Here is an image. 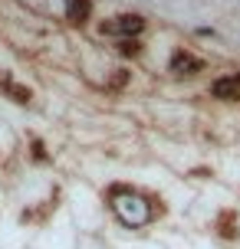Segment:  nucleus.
Instances as JSON below:
<instances>
[{
	"mask_svg": "<svg viewBox=\"0 0 240 249\" xmlns=\"http://www.w3.org/2000/svg\"><path fill=\"white\" fill-rule=\"evenodd\" d=\"M105 203H109L112 216L125 230H145V226H152L164 213L161 200L139 190V187H132V184H112L105 190Z\"/></svg>",
	"mask_w": 240,
	"mask_h": 249,
	"instance_id": "nucleus-1",
	"label": "nucleus"
},
{
	"mask_svg": "<svg viewBox=\"0 0 240 249\" xmlns=\"http://www.w3.org/2000/svg\"><path fill=\"white\" fill-rule=\"evenodd\" d=\"M141 30H145V17H139V13H119V17L102 20L99 26L102 36H119V39H135Z\"/></svg>",
	"mask_w": 240,
	"mask_h": 249,
	"instance_id": "nucleus-2",
	"label": "nucleus"
},
{
	"mask_svg": "<svg viewBox=\"0 0 240 249\" xmlns=\"http://www.w3.org/2000/svg\"><path fill=\"white\" fill-rule=\"evenodd\" d=\"M204 69V59H198L194 53L188 50H178L171 53V62H168V72L178 75V79H191V75H198Z\"/></svg>",
	"mask_w": 240,
	"mask_h": 249,
	"instance_id": "nucleus-3",
	"label": "nucleus"
},
{
	"mask_svg": "<svg viewBox=\"0 0 240 249\" xmlns=\"http://www.w3.org/2000/svg\"><path fill=\"white\" fill-rule=\"evenodd\" d=\"M211 95L220 102H237L240 99V72L217 75L214 82H211Z\"/></svg>",
	"mask_w": 240,
	"mask_h": 249,
	"instance_id": "nucleus-4",
	"label": "nucleus"
},
{
	"mask_svg": "<svg viewBox=\"0 0 240 249\" xmlns=\"http://www.w3.org/2000/svg\"><path fill=\"white\" fill-rule=\"evenodd\" d=\"M240 220H237V210L234 207H227V210H220L217 213V220H214V230H217V236L220 239H227V243H234V239L240 236Z\"/></svg>",
	"mask_w": 240,
	"mask_h": 249,
	"instance_id": "nucleus-5",
	"label": "nucleus"
},
{
	"mask_svg": "<svg viewBox=\"0 0 240 249\" xmlns=\"http://www.w3.org/2000/svg\"><path fill=\"white\" fill-rule=\"evenodd\" d=\"M0 89L7 92V99H13L17 105H26V102L33 99V89L30 86H20V82H13L10 72H0Z\"/></svg>",
	"mask_w": 240,
	"mask_h": 249,
	"instance_id": "nucleus-6",
	"label": "nucleus"
},
{
	"mask_svg": "<svg viewBox=\"0 0 240 249\" xmlns=\"http://www.w3.org/2000/svg\"><path fill=\"white\" fill-rule=\"evenodd\" d=\"M92 17V0H66V20L73 26H86Z\"/></svg>",
	"mask_w": 240,
	"mask_h": 249,
	"instance_id": "nucleus-7",
	"label": "nucleus"
},
{
	"mask_svg": "<svg viewBox=\"0 0 240 249\" xmlns=\"http://www.w3.org/2000/svg\"><path fill=\"white\" fill-rule=\"evenodd\" d=\"M119 53H122V56H139L141 43L139 39H122V43H119Z\"/></svg>",
	"mask_w": 240,
	"mask_h": 249,
	"instance_id": "nucleus-8",
	"label": "nucleus"
},
{
	"mask_svg": "<svg viewBox=\"0 0 240 249\" xmlns=\"http://www.w3.org/2000/svg\"><path fill=\"white\" fill-rule=\"evenodd\" d=\"M125 82H128V72H125V69H115V75L105 82V89H122Z\"/></svg>",
	"mask_w": 240,
	"mask_h": 249,
	"instance_id": "nucleus-9",
	"label": "nucleus"
}]
</instances>
